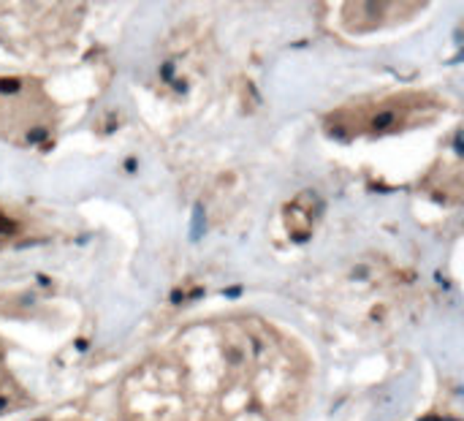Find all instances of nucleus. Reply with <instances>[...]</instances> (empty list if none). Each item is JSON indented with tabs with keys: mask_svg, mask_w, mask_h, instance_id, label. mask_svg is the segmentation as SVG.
<instances>
[{
	"mask_svg": "<svg viewBox=\"0 0 464 421\" xmlns=\"http://www.w3.org/2000/svg\"><path fill=\"white\" fill-rule=\"evenodd\" d=\"M185 373L166 362L141 367L125 387V406L136 421H171L182 408Z\"/></svg>",
	"mask_w": 464,
	"mask_h": 421,
	"instance_id": "1",
	"label": "nucleus"
},
{
	"mask_svg": "<svg viewBox=\"0 0 464 421\" xmlns=\"http://www.w3.org/2000/svg\"><path fill=\"white\" fill-rule=\"evenodd\" d=\"M430 106L427 98L421 95H405V98H392V101H381L378 106H364L356 114V131H370V133H383V131H394L402 128L405 122H419V114H424V109Z\"/></svg>",
	"mask_w": 464,
	"mask_h": 421,
	"instance_id": "2",
	"label": "nucleus"
},
{
	"mask_svg": "<svg viewBox=\"0 0 464 421\" xmlns=\"http://www.w3.org/2000/svg\"><path fill=\"white\" fill-rule=\"evenodd\" d=\"M424 0H348L345 22L359 30H375L392 22H402Z\"/></svg>",
	"mask_w": 464,
	"mask_h": 421,
	"instance_id": "3",
	"label": "nucleus"
},
{
	"mask_svg": "<svg viewBox=\"0 0 464 421\" xmlns=\"http://www.w3.org/2000/svg\"><path fill=\"white\" fill-rule=\"evenodd\" d=\"M0 231H3V223H0Z\"/></svg>",
	"mask_w": 464,
	"mask_h": 421,
	"instance_id": "4",
	"label": "nucleus"
}]
</instances>
